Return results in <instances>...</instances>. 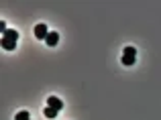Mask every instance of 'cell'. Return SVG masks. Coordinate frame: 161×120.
<instances>
[{"label":"cell","instance_id":"obj_7","mask_svg":"<svg viewBox=\"0 0 161 120\" xmlns=\"http://www.w3.org/2000/svg\"><path fill=\"white\" fill-rule=\"evenodd\" d=\"M43 116L45 118H55V116H57V110H53V108H49V106H47V108L43 110Z\"/></svg>","mask_w":161,"mask_h":120},{"label":"cell","instance_id":"obj_9","mask_svg":"<svg viewBox=\"0 0 161 120\" xmlns=\"http://www.w3.org/2000/svg\"><path fill=\"white\" fill-rule=\"evenodd\" d=\"M8 31V29H6V23H4V20H2V23H0V33H2V35H4V33H6Z\"/></svg>","mask_w":161,"mask_h":120},{"label":"cell","instance_id":"obj_5","mask_svg":"<svg viewBox=\"0 0 161 120\" xmlns=\"http://www.w3.org/2000/svg\"><path fill=\"white\" fill-rule=\"evenodd\" d=\"M0 45H2V49H6V51H12V49L16 47V41H10V39H4V37H2Z\"/></svg>","mask_w":161,"mask_h":120},{"label":"cell","instance_id":"obj_1","mask_svg":"<svg viewBox=\"0 0 161 120\" xmlns=\"http://www.w3.org/2000/svg\"><path fill=\"white\" fill-rule=\"evenodd\" d=\"M135 59H137V49L135 47H125V53H122V65H126V67H130V65H135Z\"/></svg>","mask_w":161,"mask_h":120},{"label":"cell","instance_id":"obj_4","mask_svg":"<svg viewBox=\"0 0 161 120\" xmlns=\"http://www.w3.org/2000/svg\"><path fill=\"white\" fill-rule=\"evenodd\" d=\"M45 43H47V47H55V45H57V43H59V35H57V33H49V35H47V39H45Z\"/></svg>","mask_w":161,"mask_h":120},{"label":"cell","instance_id":"obj_2","mask_svg":"<svg viewBox=\"0 0 161 120\" xmlns=\"http://www.w3.org/2000/svg\"><path fill=\"white\" fill-rule=\"evenodd\" d=\"M49 33H51V31H47V25H45V23H39V25L35 27V37H37V39H41V41L47 39Z\"/></svg>","mask_w":161,"mask_h":120},{"label":"cell","instance_id":"obj_8","mask_svg":"<svg viewBox=\"0 0 161 120\" xmlns=\"http://www.w3.org/2000/svg\"><path fill=\"white\" fill-rule=\"evenodd\" d=\"M14 120H31V114H29L27 110H20V112L14 116Z\"/></svg>","mask_w":161,"mask_h":120},{"label":"cell","instance_id":"obj_6","mask_svg":"<svg viewBox=\"0 0 161 120\" xmlns=\"http://www.w3.org/2000/svg\"><path fill=\"white\" fill-rule=\"evenodd\" d=\"M2 37H4V39H10V41H19V33H16L14 29H8Z\"/></svg>","mask_w":161,"mask_h":120},{"label":"cell","instance_id":"obj_3","mask_svg":"<svg viewBox=\"0 0 161 120\" xmlns=\"http://www.w3.org/2000/svg\"><path fill=\"white\" fill-rule=\"evenodd\" d=\"M47 106H49V108H53V110H57V112H59V110L63 108V102L59 100L57 96H49V98H47Z\"/></svg>","mask_w":161,"mask_h":120}]
</instances>
